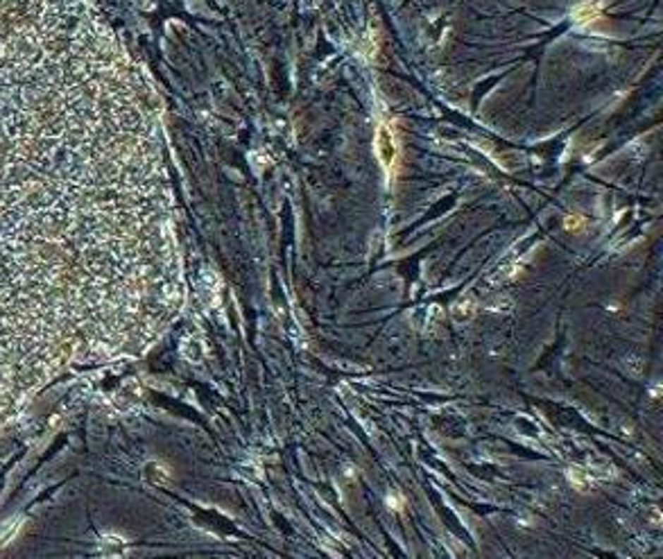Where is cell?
<instances>
[{
  "label": "cell",
  "instance_id": "6da1fadb",
  "mask_svg": "<svg viewBox=\"0 0 663 559\" xmlns=\"http://www.w3.org/2000/svg\"><path fill=\"white\" fill-rule=\"evenodd\" d=\"M376 149H378V156H380V161H383V166H385L387 170L396 164V154H399L396 138H394L392 129H389L387 125H380V127H378Z\"/></svg>",
  "mask_w": 663,
  "mask_h": 559
},
{
  "label": "cell",
  "instance_id": "7a4b0ae2",
  "mask_svg": "<svg viewBox=\"0 0 663 559\" xmlns=\"http://www.w3.org/2000/svg\"><path fill=\"white\" fill-rule=\"evenodd\" d=\"M451 315L453 319L458 321V324H466V321H471L473 315H475V301L471 295H466L462 299H458L451 308Z\"/></svg>",
  "mask_w": 663,
  "mask_h": 559
},
{
  "label": "cell",
  "instance_id": "3957f363",
  "mask_svg": "<svg viewBox=\"0 0 663 559\" xmlns=\"http://www.w3.org/2000/svg\"><path fill=\"white\" fill-rule=\"evenodd\" d=\"M568 478L575 482V487H578V489H582V491H584V489H589V480H586V478L582 476V471H580V469H571V471H568Z\"/></svg>",
  "mask_w": 663,
  "mask_h": 559
}]
</instances>
